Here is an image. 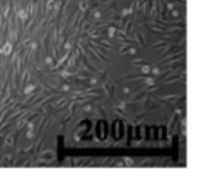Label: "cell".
<instances>
[{"instance_id": "6da1fadb", "label": "cell", "mask_w": 198, "mask_h": 179, "mask_svg": "<svg viewBox=\"0 0 198 179\" xmlns=\"http://www.w3.org/2000/svg\"><path fill=\"white\" fill-rule=\"evenodd\" d=\"M9 51H11V43H6V45L3 46V49H2V53H3V54H9Z\"/></svg>"}, {"instance_id": "7a4b0ae2", "label": "cell", "mask_w": 198, "mask_h": 179, "mask_svg": "<svg viewBox=\"0 0 198 179\" xmlns=\"http://www.w3.org/2000/svg\"><path fill=\"white\" fill-rule=\"evenodd\" d=\"M34 90V85H28V88H25V91H27V93H31Z\"/></svg>"}, {"instance_id": "3957f363", "label": "cell", "mask_w": 198, "mask_h": 179, "mask_svg": "<svg viewBox=\"0 0 198 179\" xmlns=\"http://www.w3.org/2000/svg\"><path fill=\"white\" fill-rule=\"evenodd\" d=\"M20 17L25 19V17H27V13H25V11H20Z\"/></svg>"}, {"instance_id": "277c9868", "label": "cell", "mask_w": 198, "mask_h": 179, "mask_svg": "<svg viewBox=\"0 0 198 179\" xmlns=\"http://www.w3.org/2000/svg\"><path fill=\"white\" fill-rule=\"evenodd\" d=\"M142 71H144V73H148V71H150V68H148V66H142Z\"/></svg>"}]
</instances>
